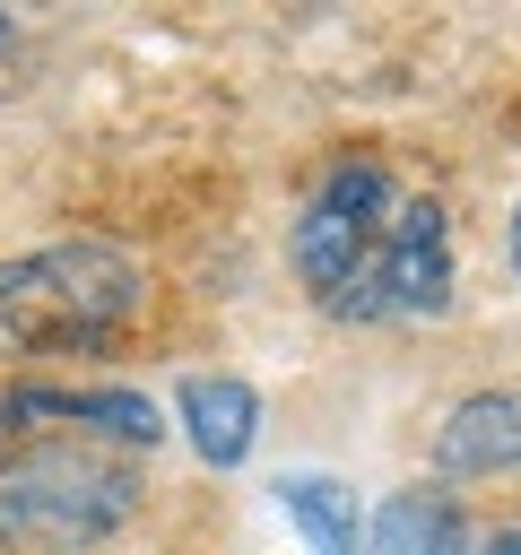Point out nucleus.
<instances>
[{
	"mask_svg": "<svg viewBox=\"0 0 521 555\" xmlns=\"http://www.w3.org/2000/svg\"><path fill=\"white\" fill-rule=\"evenodd\" d=\"M148 304V278L113 243H43L0 260V347L9 356H96L113 347Z\"/></svg>",
	"mask_w": 521,
	"mask_h": 555,
	"instance_id": "f257e3e1",
	"label": "nucleus"
},
{
	"mask_svg": "<svg viewBox=\"0 0 521 555\" xmlns=\"http://www.w3.org/2000/svg\"><path fill=\"white\" fill-rule=\"evenodd\" d=\"M139 512V468L96 442H26L0 460V546L87 555Z\"/></svg>",
	"mask_w": 521,
	"mask_h": 555,
	"instance_id": "f03ea898",
	"label": "nucleus"
},
{
	"mask_svg": "<svg viewBox=\"0 0 521 555\" xmlns=\"http://www.w3.org/2000/svg\"><path fill=\"white\" fill-rule=\"evenodd\" d=\"M391 208H399V191H391V165H382V156H339V165L313 182V199L295 208L287 260H295V278H304V295H313L321 312H330V304L347 295V278L365 269V251L382 243Z\"/></svg>",
	"mask_w": 521,
	"mask_h": 555,
	"instance_id": "7ed1b4c3",
	"label": "nucleus"
},
{
	"mask_svg": "<svg viewBox=\"0 0 521 555\" xmlns=\"http://www.w3.org/2000/svg\"><path fill=\"white\" fill-rule=\"evenodd\" d=\"M452 304V217L434 199H399L330 321H434Z\"/></svg>",
	"mask_w": 521,
	"mask_h": 555,
	"instance_id": "20e7f679",
	"label": "nucleus"
},
{
	"mask_svg": "<svg viewBox=\"0 0 521 555\" xmlns=\"http://www.w3.org/2000/svg\"><path fill=\"white\" fill-rule=\"evenodd\" d=\"M434 468L443 477H512L521 468V399L512 390H469L434 425Z\"/></svg>",
	"mask_w": 521,
	"mask_h": 555,
	"instance_id": "39448f33",
	"label": "nucleus"
},
{
	"mask_svg": "<svg viewBox=\"0 0 521 555\" xmlns=\"http://www.w3.org/2000/svg\"><path fill=\"white\" fill-rule=\"evenodd\" d=\"M174 408H182V434H191V451H200L208 468H243V460H252V442H260V390H252V382H234V373H191Z\"/></svg>",
	"mask_w": 521,
	"mask_h": 555,
	"instance_id": "423d86ee",
	"label": "nucleus"
},
{
	"mask_svg": "<svg viewBox=\"0 0 521 555\" xmlns=\"http://www.w3.org/2000/svg\"><path fill=\"white\" fill-rule=\"evenodd\" d=\"M365 555H469L460 503H452L434 477L382 494V503H373V529H365Z\"/></svg>",
	"mask_w": 521,
	"mask_h": 555,
	"instance_id": "0eeeda50",
	"label": "nucleus"
},
{
	"mask_svg": "<svg viewBox=\"0 0 521 555\" xmlns=\"http://www.w3.org/2000/svg\"><path fill=\"white\" fill-rule=\"evenodd\" d=\"M9 416H35V425H96L104 442H156V408L139 390H9Z\"/></svg>",
	"mask_w": 521,
	"mask_h": 555,
	"instance_id": "6e6552de",
	"label": "nucleus"
},
{
	"mask_svg": "<svg viewBox=\"0 0 521 555\" xmlns=\"http://www.w3.org/2000/svg\"><path fill=\"white\" fill-rule=\"evenodd\" d=\"M269 494H278V512L304 529L313 555H356V494H347L339 477H321V468H287Z\"/></svg>",
	"mask_w": 521,
	"mask_h": 555,
	"instance_id": "1a4fd4ad",
	"label": "nucleus"
},
{
	"mask_svg": "<svg viewBox=\"0 0 521 555\" xmlns=\"http://www.w3.org/2000/svg\"><path fill=\"white\" fill-rule=\"evenodd\" d=\"M469 555H521V520H495L486 538H469Z\"/></svg>",
	"mask_w": 521,
	"mask_h": 555,
	"instance_id": "9d476101",
	"label": "nucleus"
},
{
	"mask_svg": "<svg viewBox=\"0 0 521 555\" xmlns=\"http://www.w3.org/2000/svg\"><path fill=\"white\" fill-rule=\"evenodd\" d=\"M9 43H17V26H9V9H0V61H9Z\"/></svg>",
	"mask_w": 521,
	"mask_h": 555,
	"instance_id": "9b49d317",
	"label": "nucleus"
},
{
	"mask_svg": "<svg viewBox=\"0 0 521 555\" xmlns=\"http://www.w3.org/2000/svg\"><path fill=\"white\" fill-rule=\"evenodd\" d=\"M512 278H521V208H512Z\"/></svg>",
	"mask_w": 521,
	"mask_h": 555,
	"instance_id": "f8f14e48",
	"label": "nucleus"
},
{
	"mask_svg": "<svg viewBox=\"0 0 521 555\" xmlns=\"http://www.w3.org/2000/svg\"><path fill=\"white\" fill-rule=\"evenodd\" d=\"M0 425H9V399H0Z\"/></svg>",
	"mask_w": 521,
	"mask_h": 555,
	"instance_id": "ddd939ff",
	"label": "nucleus"
}]
</instances>
